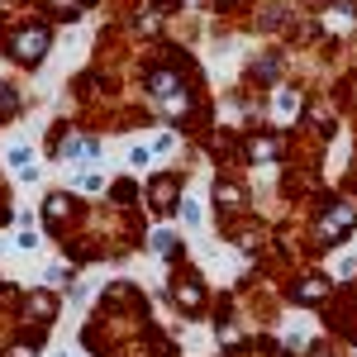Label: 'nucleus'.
<instances>
[{
	"label": "nucleus",
	"mask_w": 357,
	"mask_h": 357,
	"mask_svg": "<svg viewBox=\"0 0 357 357\" xmlns=\"http://www.w3.org/2000/svg\"><path fill=\"white\" fill-rule=\"evenodd\" d=\"M10 167H15L20 176H33V172H38V167H33V148H29V143H15V148H10Z\"/></svg>",
	"instance_id": "obj_1"
},
{
	"label": "nucleus",
	"mask_w": 357,
	"mask_h": 357,
	"mask_svg": "<svg viewBox=\"0 0 357 357\" xmlns=\"http://www.w3.org/2000/svg\"><path fill=\"white\" fill-rule=\"evenodd\" d=\"M43 43H48V33H43V29H33V33H20V38H15L20 57H38V53H43Z\"/></svg>",
	"instance_id": "obj_2"
}]
</instances>
